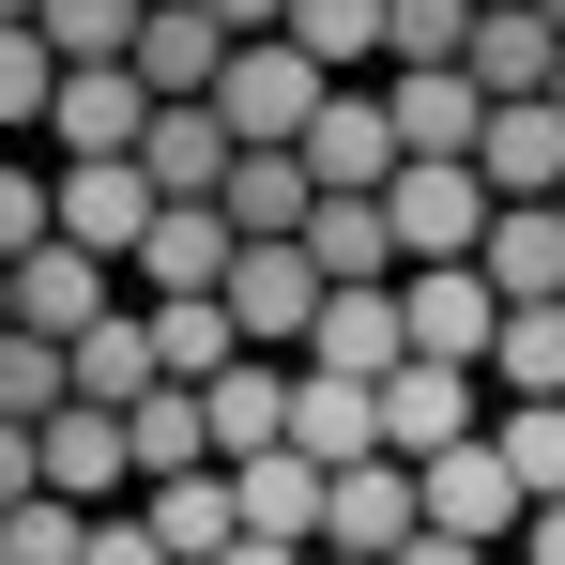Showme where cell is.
<instances>
[{
    "label": "cell",
    "instance_id": "obj_31",
    "mask_svg": "<svg viewBox=\"0 0 565 565\" xmlns=\"http://www.w3.org/2000/svg\"><path fill=\"white\" fill-rule=\"evenodd\" d=\"M489 444L535 504H565V397H489Z\"/></svg>",
    "mask_w": 565,
    "mask_h": 565
},
{
    "label": "cell",
    "instance_id": "obj_47",
    "mask_svg": "<svg viewBox=\"0 0 565 565\" xmlns=\"http://www.w3.org/2000/svg\"><path fill=\"white\" fill-rule=\"evenodd\" d=\"M473 15H489V0H473Z\"/></svg>",
    "mask_w": 565,
    "mask_h": 565
},
{
    "label": "cell",
    "instance_id": "obj_45",
    "mask_svg": "<svg viewBox=\"0 0 565 565\" xmlns=\"http://www.w3.org/2000/svg\"><path fill=\"white\" fill-rule=\"evenodd\" d=\"M321 565H352V551H321Z\"/></svg>",
    "mask_w": 565,
    "mask_h": 565
},
{
    "label": "cell",
    "instance_id": "obj_12",
    "mask_svg": "<svg viewBox=\"0 0 565 565\" xmlns=\"http://www.w3.org/2000/svg\"><path fill=\"white\" fill-rule=\"evenodd\" d=\"M230 260H245V230H230V214H214V199H169V214H153V245H138V306H169V290H230Z\"/></svg>",
    "mask_w": 565,
    "mask_h": 565
},
{
    "label": "cell",
    "instance_id": "obj_23",
    "mask_svg": "<svg viewBox=\"0 0 565 565\" xmlns=\"http://www.w3.org/2000/svg\"><path fill=\"white\" fill-rule=\"evenodd\" d=\"M290 46L321 77H382L397 62V0H290Z\"/></svg>",
    "mask_w": 565,
    "mask_h": 565
},
{
    "label": "cell",
    "instance_id": "obj_21",
    "mask_svg": "<svg viewBox=\"0 0 565 565\" xmlns=\"http://www.w3.org/2000/svg\"><path fill=\"white\" fill-rule=\"evenodd\" d=\"M306 260H321L337 290H397V276H413V260H397V214H382V199H321V214H306Z\"/></svg>",
    "mask_w": 565,
    "mask_h": 565
},
{
    "label": "cell",
    "instance_id": "obj_10",
    "mask_svg": "<svg viewBox=\"0 0 565 565\" xmlns=\"http://www.w3.org/2000/svg\"><path fill=\"white\" fill-rule=\"evenodd\" d=\"M473 428H489V382L473 367H397L382 382V459H444V444H473Z\"/></svg>",
    "mask_w": 565,
    "mask_h": 565
},
{
    "label": "cell",
    "instance_id": "obj_40",
    "mask_svg": "<svg viewBox=\"0 0 565 565\" xmlns=\"http://www.w3.org/2000/svg\"><path fill=\"white\" fill-rule=\"evenodd\" d=\"M397 565H504V551H473V535H413Z\"/></svg>",
    "mask_w": 565,
    "mask_h": 565
},
{
    "label": "cell",
    "instance_id": "obj_46",
    "mask_svg": "<svg viewBox=\"0 0 565 565\" xmlns=\"http://www.w3.org/2000/svg\"><path fill=\"white\" fill-rule=\"evenodd\" d=\"M551 107H565V77H551Z\"/></svg>",
    "mask_w": 565,
    "mask_h": 565
},
{
    "label": "cell",
    "instance_id": "obj_1",
    "mask_svg": "<svg viewBox=\"0 0 565 565\" xmlns=\"http://www.w3.org/2000/svg\"><path fill=\"white\" fill-rule=\"evenodd\" d=\"M321 306H337V276H321L306 245H245V260H230V321H245V352H276V367H306Z\"/></svg>",
    "mask_w": 565,
    "mask_h": 565
},
{
    "label": "cell",
    "instance_id": "obj_35",
    "mask_svg": "<svg viewBox=\"0 0 565 565\" xmlns=\"http://www.w3.org/2000/svg\"><path fill=\"white\" fill-rule=\"evenodd\" d=\"M0 565H93V504H62V489H31V504L0 520Z\"/></svg>",
    "mask_w": 565,
    "mask_h": 565
},
{
    "label": "cell",
    "instance_id": "obj_2",
    "mask_svg": "<svg viewBox=\"0 0 565 565\" xmlns=\"http://www.w3.org/2000/svg\"><path fill=\"white\" fill-rule=\"evenodd\" d=\"M428 535V473L413 459H352L337 489H321V551H352V565H397Z\"/></svg>",
    "mask_w": 565,
    "mask_h": 565
},
{
    "label": "cell",
    "instance_id": "obj_26",
    "mask_svg": "<svg viewBox=\"0 0 565 565\" xmlns=\"http://www.w3.org/2000/svg\"><path fill=\"white\" fill-rule=\"evenodd\" d=\"M230 489H245V535H290V551H321V489H337V473L306 459V444H276V459H245Z\"/></svg>",
    "mask_w": 565,
    "mask_h": 565
},
{
    "label": "cell",
    "instance_id": "obj_41",
    "mask_svg": "<svg viewBox=\"0 0 565 565\" xmlns=\"http://www.w3.org/2000/svg\"><path fill=\"white\" fill-rule=\"evenodd\" d=\"M214 15H230L245 46H260V31H290V0H214Z\"/></svg>",
    "mask_w": 565,
    "mask_h": 565
},
{
    "label": "cell",
    "instance_id": "obj_37",
    "mask_svg": "<svg viewBox=\"0 0 565 565\" xmlns=\"http://www.w3.org/2000/svg\"><path fill=\"white\" fill-rule=\"evenodd\" d=\"M31 489H46V428H15V413H0V520H15Z\"/></svg>",
    "mask_w": 565,
    "mask_h": 565
},
{
    "label": "cell",
    "instance_id": "obj_34",
    "mask_svg": "<svg viewBox=\"0 0 565 565\" xmlns=\"http://www.w3.org/2000/svg\"><path fill=\"white\" fill-rule=\"evenodd\" d=\"M31 245H62V169H46V153H15V169H0V276H15Z\"/></svg>",
    "mask_w": 565,
    "mask_h": 565
},
{
    "label": "cell",
    "instance_id": "obj_18",
    "mask_svg": "<svg viewBox=\"0 0 565 565\" xmlns=\"http://www.w3.org/2000/svg\"><path fill=\"white\" fill-rule=\"evenodd\" d=\"M473 169H489V199L520 214V199H565V107H489V138H473Z\"/></svg>",
    "mask_w": 565,
    "mask_h": 565
},
{
    "label": "cell",
    "instance_id": "obj_43",
    "mask_svg": "<svg viewBox=\"0 0 565 565\" xmlns=\"http://www.w3.org/2000/svg\"><path fill=\"white\" fill-rule=\"evenodd\" d=\"M0 337H15V276H0Z\"/></svg>",
    "mask_w": 565,
    "mask_h": 565
},
{
    "label": "cell",
    "instance_id": "obj_17",
    "mask_svg": "<svg viewBox=\"0 0 565 565\" xmlns=\"http://www.w3.org/2000/svg\"><path fill=\"white\" fill-rule=\"evenodd\" d=\"M306 367H321V382H397V367H413L397 290H337V306H321V337H306Z\"/></svg>",
    "mask_w": 565,
    "mask_h": 565
},
{
    "label": "cell",
    "instance_id": "obj_7",
    "mask_svg": "<svg viewBox=\"0 0 565 565\" xmlns=\"http://www.w3.org/2000/svg\"><path fill=\"white\" fill-rule=\"evenodd\" d=\"M46 169H62V153H46ZM153 214H169V199H153V169H138V153H107V169H62V245H93V260H122V276H138Z\"/></svg>",
    "mask_w": 565,
    "mask_h": 565
},
{
    "label": "cell",
    "instance_id": "obj_13",
    "mask_svg": "<svg viewBox=\"0 0 565 565\" xmlns=\"http://www.w3.org/2000/svg\"><path fill=\"white\" fill-rule=\"evenodd\" d=\"M199 397H214V473H245V459H276V444H290V397H306V367L245 352V367H214Z\"/></svg>",
    "mask_w": 565,
    "mask_h": 565
},
{
    "label": "cell",
    "instance_id": "obj_5",
    "mask_svg": "<svg viewBox=\"0 0 565 565\" xmlns=\"http://www.w3.org/2000/svg\"><path fill=\"white\" fill-rule=\"evenodd\" d=\"M382 214H397V260L428 276V260H473V245H489V214H504V199H489V169H397Z\"/></svg>",
    "mask_w": 565,
    "mask_h": 565
},
{
    "label": "cell",
    "instance_id": "obj_9",
    "mask_svg": "<svg viewBox=\"0 0 565 565\" xmlns=\"http://www.w3.org/2000/svg\"><path fill=\"white\" fill-rule=\"evenodd\" d=\"M306 169H321V199H382L413 153H397V107H382V77H352V93L306 122Z\"/></svg>",
    "mask_w": 565,
    "mask_h": 565
},
{
    "label": "cell",
    "instance_id": "obj_14",
    "mask_svg": "<svg viewBox=\"0 0 565 565\" xmlns=\"http://www.w3.org/2000/svg\"><path fill=\"white\" fill-rule=\"evenodd\" d=\"M46 489H62V504H138V428H122V413H93V397H77V413H46Z\"/></svg>",
    "mask_w": 565,
    "mask_h": 565
},
{
    "label": "cell",
    "instance_id": "obj_6",
    "mask_svg": "<svg viewBox=\"0 0 565 565\" xmlns=\"http://www.w3.org/2000/svg\"><path fill=\"white\" fill-rule=\"evenodd\" d=\"M107 306H138V290H122V260H93V245H31V260H15V337H62V352H77Z\"/></svg>",
    "mask_w": 565,
    "mask_h": 565
},
{
    "label": "cell",
    "instance_id": "obj_22",
    "mask_svg": "<svg viewBox=\"0 0 565 565\" xmlns=\"http://www.w3.org/2000/svg\"><path fill=\"white\" fill-rule=\"evenodd\" d=\"M214 214H230L245 245H306V214H321V169H306V153H245Z\"/></svg>",
    "mask_w": 565,
    "mask_h": 565
},
{
    "label": "cell",
    "instance_id": "obj_11",
    "mask_svg": "<svg viewBox=\"0 0 565 565\" xmlns=\"http://www.w3.org/2000/svg\"><path fill=\"white\" fill-rule=\"evenodd\" d=\"M382 107H397V153H413V169H473V138H489V93H473L459 62L382 77Z\"/></svg>",
    "mask_w": 565,
    "mask_h": 565
},
{
    "label": "cell",
    "instance_id": "obj_3",
    "mask_svg": "<svg viewBox=\"0 0 565 565\" xmlns=\"http://www.w3.org/2000/svg\"><path fill=\"white\" fill-rule=\"evenodd\" d=\"M397 321H413V367H473V382H489L504 290L473 276V260H428V276H397Z\"/></svg>",
    "mask_w": 565,
    "mask_h": 565
},
{
    "label": "cell",
    "instance_id": "obj_38",
    "mask_svg": "<svg viewBox=\"0 0 565 565\" xmlns=\"http://www.w3.org/2000/svg\"><path fill=\"white\" fill-rule=\"evenodd\" d=\"M93 565H169V551H153V520H138V504H107V520H93Z\"/></svg>",
    "mask_w": 565,
    "mask_h": 565
},
{
    "label": "cell",
    "instance_id": "obj_32",
    "mask_svg": "<svg viewBox=\"0 0 565 565\" xmlns=\"http://www.w3.org/2000/svg\"><path fill=\"white\" fill-rule=\"evenodd\" d=\"M0 413H15V428L77 413V352H62V337H0Z\"/></svg>",
    "mask_w": 565,
    "mask_h": 565
},
{
    "label": "cell",
    "instance_id": "obj_19",
    "mask_svg": "<svg viewBox=\"0 0 565 565\" xmlns=\"http://www.w3.org/2000/svg\"><path fill=\"white\" fill-rule=\"evenodd\" d=\"M138 520H153V551H169V565L245 551V489H230V473H169V489H138Z\"/></svg>",
    "mask_w": 565,
    "mask_h": 565
},
{
    "label": "cell",
    "instance_id": "obj_29",
    "mask_svg": "<svg viewBox=\"0 0 565 565\" xmlns=\"http://www.w3.org/2000/svg\"><path fill=\"white\" fill-rule=\"evenodd\" d=\"M62 77H77V62H62L46 31H0V138H15V153H46V107H62Z\"/></svg>",
    "mask_w": 565,
    "mask_h": 565
},
{
    "label": "cell",
    "instance_id": "obj_4",
    "mask_svg": "<svg viewBox=\"0 0 565 565\" xmlns=\"http://www.w3.org/2000/svg\"><path fill=\"white\" fill-rule=\"evenodd\" d=\"M520 520H535V489L504 473V444H489V428L428 459V535H473V551H520Z\"/></svg>",
    "mask_w": 565,
    "mask_h": 565
},
{
    "label": "cell",
    "instance_id": "obj_30",
    "mask_svg": "<svg viewBox=\"0 0 565 565\" xmlns=\"http://www.w3.org/2000/svg\"><path fill=\"white\" fill-rule=\"evenodd\" d=\"M489 397H565V306H504V337H489Z\"/></svg>",
    "mask_w": 565,
    "mask_h": 565
},
{
    "label": "cell",
    "instance_id": "obj_25",
    "mask_svg": "<svg viewBox=\"0 0 565 565\" xmlns=\"http://www.w3.org/2000/svg\"><path fill=\"white\" fill-rule=\"evenodd\" d=\"M122 428H138V489H169V473H214V397H199V382H153Z\"/></svg>",
    "mask_w": 565,
    "mask_h": 565
},
{
    "label": "cell",
    "instance_id": "obj_33",
    "mask_svg": "<svg viewBox=\"0 0 565 565\" xmlns=\"http://www.w3.org/2000/svg\"><path fill=\"white\" fill-rule=\"evenodd\" d=\"M138 15H153V0H46L31 31H46L62 62H138Z\"/></svg>",
    "mask_w": 565,
    "mask_h": 565
},
{
    "label": "cell",
    "instance_id": "obj_28",
    "mask_svg": "<svg viewBox=\"0 0 565 565\" xmlns=\"http://www.w3.org/2000/svg\"><path fill=\"white\" fill-rule=\"evenodd\" d=\"M153 367H169V382L245 367V321H230V290H169V306H153Z\"/></svg>",
    "mask_w": 565,
    "mask_h": 565
},
{
    "label": "cell",
    "instance_id": "obj_15",
    "mask_svg": "<svg viewBox=\"0 0 565 565\" xmlns=\"http://www.w3.org/2000/svg\"><path fill=\"white\" fill-rule=\"evenodd\" d=\"M551 77H565V31L535 15V0H489V15H473V93H489V107H535Z\"/></svg>",
    "mask_w": 565,
    "mask_h": 565
},
{
    "label": "cell",
    "instance_id": "obj_42",
    "mask_svg": "<svg viewBox=\"0 0 565 565\" xmlns=\"http://www.w3.org/2000/svg\"><path fill=\"white\" fill-rule=\"evenodd\" d=\"M214 565H321V551H290V535H245V551H214Z\"/></svg>",
    "mask_w": 565,
    "mask_h": 565
},
{
    "label": "cell",
    "instance_id": "obj_24",
    "mask_svg": "<svg viewBox=\"0 0 565 565\" xmlns=\"http://www.w3.org/2000/svg\"><path fill=\"white\" fill-rule=\"evenodd\" d=\"M290 444H306L321 473L382 459V382H321V367H306V397H290Z\"/></svg>",
    "mask_w": 565,
    "mask_h": 565
},
{
    "label": "cell",
    "instance_id": "obj_48",
    "mask_svg": "<svg viewBox=\"0 0 565 565\" xmlns=\"http://www.w3.org/2000/svg\"><path fill=\"white\" fill-rule=\"evenodd\" d=\"M551 214H565V199H551Z\"/></svg>",
    "mask_w": 565,
    "mask_h": 565
},
{
    "label": "cell",
    "instance_id": "obj_36",
    "mask_svg": "<svg viewBox=\"0 0 565 565\" xmlns=\"http://www.w3.org/2000/svg\"><path fill=\"white\" fill-rule=\"evenodd\" d=\"M413 62H459L473 77V0H397V62L382 77H413Z\"/></svg>",
    "mask_w": 565,
    "mask_h": 565
},
{
    "label": "cell",
    "instance_id": "obj_44",
    "mask_svg": "<svg viewBox=\"0 0 565 565\" xmlns=\"http://www.w3.org/2000/svg\"><path fill=\"white\" fill-rule=\"evenodd\" d=\"M535 15H551V31H565V0H535Z\"/></svg>",
    "mask_w": 565,
    "mask_h": 565
},
{
    "label": "cell",
    "instance_id": "obj_20",
    "mask_svg": "<svg viewBox=\"0 0 565 565\" xmlns=\"http://www.w3.org/2000/svg\"><path fill=\"white\" fill-rule=\"evenodd\" d=\"M473 276L504 290V306H565V214H551V199H520V214H489V245H473Z\"/></svg>",
    "mask_w": 565,
    "mask_h": 565
},
{
    "label": "cell",
    "instance_id": "obj_16",
    "mask_svg": "<svg viewBox=\"0 0 565 565\" xmlns=\"http://www.w3.org/2000/svg\"><path fill=\"white\" fill-rule=\"evenodd\" d=\"M138 169H153V199H230V169H245V138H230V107H153Z\"/></svg>",
    "mask_w": 565,
    "mask_h": 565
},
{
    "label": "cell",
    "instance_id": "obj_27",
    "mask_svg": "<svg viewBox=\"0 0 565 565\" xmlns=\"http://www.w3.org/2000/svg\"><path fill=\"white\" fill-rule=\"evenodd\" d=\"M153 306H107L93 337H77V397H93V413H138V397H153Z\"/></svg>",
    "mask_w": 565,
    "mask_h": 565
},
{
    "label": "cell",
    "instance_id": "obj_8",
    "mask_svg": "<svg viewBox=\"0 0 565 565\" xmlns=\"http://www.w3.org/2000/svg\"><path fill=\"white\" fill-rule=\"evenodd\" d=\"M153 138V93H138V62H77L62 107H46V153L62 169H107V153H138Z\"/></svg>",
    "mask_w": 565,
    "mask_h": 565
},
{
    "label": "cell",
    "instance_id": "obj_39",
    "mask_svg": "<svg viewBox=\"0 0 565 565\" xmlns=\"http://www.w3.org/2000/svg\"><path fill=\"white\" fill-rule=\"evenodd\" d=\"M520 565H565V504H535V520H520Z\"/></svg>",
    "mask_w": 565,
    "mask_h": 565
}]
</instances>
